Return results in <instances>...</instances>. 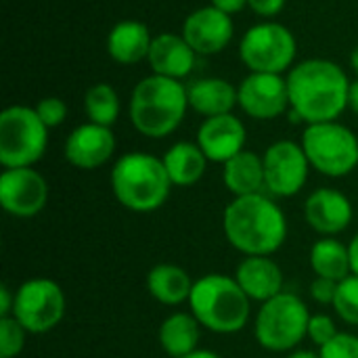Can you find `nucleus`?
<instances>
[{"instance_id": "c756f323", "label": "nucleus", "mask_w": 358, "mask_h": 358, "mask_svg": "<svg viewBox=\"0 0 358 358\" xmlns=\"http://www.w3.org/2000/svg\"><path fill=\"white\" fill-rule=\"evenodd\" d=\"M321 358H358V336L338 334L319 350Z\"/></svg>"}, {"instance_id": "6ab92c4d", "label": "nucleus", "mask_w": 358, "mask_h": 358, "mask_svg": "<svg viewBox=\"0 0 358 358\" xmlns=\"http://www.w3.org/2000/svg\"><path fill=\"white\" fill-rule=\"evenodd\" d=\"M195 50L178 34H159L151 42L149 50V65L155 76H166L172 80L185 78L195 65Z\"/></svg>"}, {"instance_id": "20e7f679", "label": "nucleus", "mask_w": 358, "mask_h": 358, "mask_svg": "<svg viewBox=\"0 0 358 358\" xmlns=\"http://www.w3.org/2000/svg\"><path fill=\"white\" fill-rule=\"evenodd\" d=\"M189 107L187 88L166 76H149L136 84L130 96V120L149 138L172 134L185 120Z\"/></svg>"}, {"instance_id": "bb28decb", "label": "nucleus", "mask_w": 358, "mask_h": 358, "mask_svg": "<svg viewBox=\"0 0 358 358\" xmlns=\"http://www.w3.org/2000/svg\"><path fill=\"white\" fill-rule=\"evenodd\" d=\"M84 105H86V113H88L90 122L99 124V126L109 128L120 115L117 92H115V88L111 84H105V82L94 84L92 88H88Z\"/></svg>"}, {"instance_id": "f8f14e48", "label": "nucleus", "mask_w": 358, "mask_h": 358, "mask_svg": "<svg viewBox=\"0 0 358 358\" xmlns=\"http://www.w3.org/2000/svg\"><path fill=\"white\" fill-rule=\"evenodd\" d=\"M48 185L34 168H4L0 174V203L6 214L31 218L44 210Z\"/></svg>"}, {"instance_id": "393cba45", "label": "nucleus", "mask_w": 358, "mask_h": 358, "mask_svg": "<svg viewBox=\"0 0 358 358\" xmlns=\"http://www.w3.org/2000/svg\"><path fill=\"white\" fill-rule=\"evenodd\" d=\"M201 338V323L187 313L170 315L159 327V346L172 358H182L197 350Z\"/></svg>"}, {"instance_id": "5701e85b", "label": "nucleus", "mask_w": 358, "mask_h": 358, "mask_svg": "<svg viewBox=\"0 0 358 358\" xmlns=\"http://www.w3.org/2000/svg\"><path fill=\"white\" fill-rule=\"evenodd\" d=\"M224 187L235 197L262 193L264 187V162L254 151H241L224 164Z\"/></svg>"}, {"instance_id": "a19ab883", "label": "nucleus", "mask_w": 358, "mask_h": 358, "mask_svg": "<svg viewBox=\"0 0 358 358\" xmlns=\"http://www.w3.org/2000/svg\"><path fill=\"white\" fill-rule=\"evenodd\" d=\"M350 63H352V67H355V71L358 73V46L352 50V55H350Z\"/></svg>"}, {"instance_id": "2f4dec72", "label": "nucleus", "mask_w": 358, "mask_h": 358, "mask_svg": "<svg viewBox=\"0 0 358 358\" xmlns=\"http://www.w3.org/2000/svg\"><path fill=\"white\" fill-rule=\"evenodd\" d=\"M36 111H38L40 120L46 124V128H55V126L63 124L65 117H67V105L61 99H57V96L42 99L36 105Z\"/></svg>"}, {"instance_id": "f704fd0d", "label": "nucleus", "mask_w": 358, "mask_h": 358, "mask_svg": "<svg viewBox=\"0 0 358 358\" xmlns=\"http://www.w3.org/2000/svg\"><path fill=\"white\" fill-rule=\"evenodd\" d=\"M15 308V294L6 285L0 287V317H10Z\"/></svg>"}, {"instance_id": "72a5a7b5", "label": "nucleus", "mask_w": 358, "mask_h": 358, "mask_svg": "<svg viewBox=\"0 0 358 358\" xmlns=\"http://www.w3.org/2000/svg\"><path fill=\"white\" fill-rule=\"evenodd\" d=\"M248 4L260 17H275V15H279L283 10L285 0H248Z\"/></svg>"}, {"instance_id": "f03ea898", "label": "nucleus", "mask_w": 358, "mask_h": 358, "mask_svg": "<svg viewBox=\"0 0 358 358\" xmlns=\"http://www.w3.org/2000/svg\"><path fill=\"white\" fill-rule=\"evenodd\" d=\"M227 241L245 256H273L287 239L283 210L264 193L235 197L222 216Z\"/></svg>"}, {"instance_id": "1a4fd4ad", "label": "nucleus", "mask_w": 358, "mask_h": 358, "mask_svg": "<svg viewBox=\"0 0 358 358\" xmlns=\"http://www.w3.org/2000/svg\"><path fill=\"white\" fill-rule=\"evenodd\" d=\"M239 55L254 73L281 76L296 59V38L281 23H258L243 34Z\"/></svg>"}, {"instance_id": "a211bd4d", "label": "nucleus", "mask_w": 358, "mask_h": 358, "mask_svg": "<svg viewBox=\"0 0 358 358\" xmlns=\"http://www.w3.org/2000/svg\"><path fill=\"white\" fill-rule=\"evenodd\" d=\"M235 281L254 302H268L283 294V273L268 256H248L235 271Z\"/></svg>"}, {"instance_id": "c9c22d12", "label": "nucleus", "mask_w": 358, "mask_h": 358, "mask_svg": "<svg viewBox=\"0 0 358 358\" xmlns=\"http://www.w3.org/2000/svg\"><path fill=\"white\" fill-rule=\"evenodd\" d=\"M245 4H248V0H212V6L220 8V10L227 13V15L239 13Z\"/></svg>"}, {"instance_id": "58836bf2", "label": "nucleus", "mask_w": 358, "mask_h": 358, "mask_svg": "<svg viewBox=\"0 0 358 358\" xmlns=\"http://www.w3.org/2000/svg\"><path fill=\"white\" fill-rule=\"evenodd\" d=\"M182 358H222L220 355H216V352H212V350H195V352H191V355H187V357Z\"/></svg>"}, {"instance_id": "ea45409f", "label": "nucleus", "mask_w": 358, "mask_h": 358, "mask_svg": "<svg viewBox=\"0 0 358 358\" xmlns=\"http://www.w3.org/2000/svg\"><path fill=\"white\" fill-rule=\"evenodd\" d=\"M285 358H321V355H317L313 350H296V352H292L289 357Z\"/></svg>"}, {"instance_id": "ddd939ff", "label": "nucleus", "mask_w": 358, "mask_h": 358, "mask_svg": "<svg viewBox=\"0 0 358 358\" xmlns=\"http://www.w3.org/2000/svg\"><path fill=\"white\" fill-rule=\"evenodd\" d=\"M239 105L241 109L256 120H275L289 107L287 80L279 73H250L241 86Z\"/></svg>"}, {"instance_id": "4c0bfd02", "label": "nucleus", "mask_w": 358, "mask_h": 358, "mask_svg": "<svg viewBox=\"0 0 358 358\" xmlns=\"http://www.w3.org/2000/svg\"><path fill=\"white\" fill-rule=\"evenodd\" d=\"M348 107H352L358 113V80L350 84V92H348Z\"/></svg>"}, {"instance_id": "e433bc0d", "label": "nucleus", "mask_w": 358, "mask_h": 358, "mask_svg": "<svg viewBox=\"0 0 358 358\" xmlns=\"http://www.w3.org/2000/svg\"><path fill=\"white\" fill-rule=\"evenodd\" d=\"M348 254H350V268H352V275L358 277V233L355 235V239L350 241L348 245Z\"/></svg>"}, {"instance_id": "423d86ee", "label": "nucleus", "mask_w": 358, "mask_h": 358, "mask_svg": "<svg viewBox=\"0 0 358 358\" xmlns=\"http://www.w3.org/2000/svg\"><path fill=\"white\" fill-rule=\"evenodd\" d=\"M308 306L296 294H279L264 302L256 315L254 334L258 344L271 352L294 350L304 338H308L310 323Z\"/></svg>"}, {"instance_id": "f3484780", "label": "nucleus", "mask_w": 358, "mask_h": 358, "mask_svg": "<svg viewBox=\"0 0 358 358\" xmlns=\"http://www.w3.org/2000/svg\"><path fill=\"white\" fill-rule=\"evenodd\" d=\"M197 145L210 162L227 164L231 157L243 151L245 126L233 113L206 117L197 130Z\"/></svg>"}, {"instance_id": "dca6fc26", "label": "nucleus", "mask_w": 358, "mask_h": 358, "mask_svg": "<svg viewBox=\"0 0 358 358\" xmlns=\"http://www.w3.org/2000/svg\"><path fill=\"white\" fill-rule=\"evenodd\" d=\"M355 210L350 199L338 189H317L308 195L304 203V218L313 231L331 237L348 229Z\"/></svg>"}, {"instance_id": "412c9836", "label": "nucleus", "mask_w": 358, "mask_h": 358, "mask_svg": "<svg viewBox=\"0 0 358 358\" xmlns=\"http://www.w3.org/2000/svg\"><path fill=\"white\" fill-rule=\"evenodd\" d=\"M187 94L189 105L206 117L231 113V109L239 103V92L231 82L222 78L197 80L187 88Z\"/></svg>"}, {"instance_id": "39448f33", "label": "nucleus", "mask_w": 358, "mask_h": 358, "mask_svg": "<svg viewBox=\"0 0 358 358\" xmlns=\"http://www.w3.org/2000/svg\"><path fill=\"white\" fill-rule=\"evenodd\" d=\"M250 298L235 277L210 273L195 281L189 304L191 315L208 331L231 336L241 331L250 321Z\"/></svg>"}, {"instance_id": "0eeeda50", "label": "nucleus", "mask_w": 358, "mask_h": 358, "mask_svg": "<svg viewBox=\"0 0 358 358\" xmlns=\"http://www.w3.org/2000/svg\"><path fill=\"white\" fill-rule=\"evenodd\" d=\"M48 128L38 111L25 105L0 113V164L4 168H31L46 151Z\"/></svg>"}, {"instance_id": "9b49d317", "label": "nucleus", "mask_w": 358, "mask_h": 358, "mask_svg": "<svg viewBox=\"0 0 358 358\" xmlns=\"http://www.w3.org/2000/svg\"><path fill=\"white\" fill-rule=\"evenodd\" d=\"M264 162V187L277 197L298 195L306 180L310 162L302 145L294 141H277L262 155Z\"/></svg>"}, {"instance_id": "6e6552de", "label": "nucleus", "mask_w": 358, "mask_h": 358, "mask_svg": "<svg viewBox=\"0 0 358 358\" xmlns=\"http://www.w3.org/2000/svg\"><path fill=\"white\" fill-rule=\"evenodd\" d=\"M302 149L310 166L331 178H342L358 166L357 134L338 122L308 124L302 134Z\"/></svg>"}, {"instance_id": "aec40b11", "label": "nucleus", "mask_w": 358, "mask_h": 358, "mask_svg": "<svg viewBox=\"0 0 358 358\" xmlns=\"http://www.w3.org/2000/svg\"><path fill=\"white\" fill-rule=\"evenodd\" d=\"M151 34L149 27L141 21L126 19L113 25L107 38V50L113 61L122 65H132L149 57L151 50Z\"/></svg>"}, {"instance_id": "7c9ffc66", "label": "nucleus", "mask_w": 358, "mask_h": 358, "mask_svg": "<svg viewBox=\"0 0 358 358\" xmlns=\"http://www.w3.org/2000/svg\"><path fill=\"white\" fill-rule=\"evenodd\" d=\"M338 327L334 323L331 317L327 315H313L310 317V323H308V338L313 340L315 346H319V350L329 344L336 336H338Z\"/></svg>"}, {"instance_id": "a878e982", "label": "nucleus", "mask_w": 358, "mask_h": 358, "mask_svg": "<svg viewBox=\"0 0 358 358\" xmlns=\"http://www.w3.org/2000/svg\"><path fill=\"white\" fill-rule=\"evenodd\" d=\"M310 266L317 277L331 279V281H344L350 277V254L348 248L342 241H336L334 237H323L310 248Z\"/></svg>"}, {"instance_id": "c85d7f7f", "label": "nucleus", "mask_w": 358, "mask_h": 358, "mask_svg": "<svg viewBox=\"0 0 358 358\" xmlns=\"http://www.w3.org/2000/svg\"><path fill=\"white\" fill-rule=\"evenodd\" d=\"M27 329L10 315L0 317V358H15L25 346Z\"/></svg>"}, {"instance_id": "7ed1b4c3", "label": "nucleus", "mask_w": 358, "mask_h": 358, "mask_svg": "<svg viewBox=\"0 0 358 358\" xmlns=\"http://www.w3.org/2000/svg\"><path fill=\"white\" fill-rule=\"evenodd\" d=\"M172 180L164 159L151 153H126L111 170V191L130 212L149 214L159 210L170 197Z\"/></svg>"}, {"instance_id": "f257e3e1", "label": "nucleus", "mask_w": 358, "mask_h": 358, "mask_svg": "<svg viewBox=\"0 0 358 358\" xmlns=\"http://www.w3.org/2000/svg\"><path fill=\"white\" fill-rule=\"evenodd\" d=\"M289 107L308 124L336 122L348 107L350 82L340 65L327 59H308L287 76Z\"/></svg>"}, {"instance_id": "cd10ccee", "label": "nucleus", "mask_w": 358, "mask_h": 358, "mask_svg": "<svg viewBox=\"0 0 358 358\" xmlns=\"http://www.w3.org/2000/svg\"><path fill=\"white\" fill-rule=\"evenodd\" d=\"M334 308L338 313V317L348 323V325H357L358 327V277L350 275L348 279L338 283V294L334 300Z\"/></svg>"}, {"instance_id": "4be33fe9", "label": "nucleus", "mask_w": 358, "mask_h": 358, "mask_svg": "<svg viewBox=\"0 0 358 358\" xmlns=\"http://www.w3.org/2000/svg\"><path fill=\"white\" fill-rule=\"evenodd\" d=\"M147 292L166 306H178L185 300L191 298L193 292V281L189 273L176 264H157L147 273L145 279Z\"/></svg>"}, {"instance_id": "b1692460", "label": "nucleus", "mask_w": 358, "mask_h": 358, "mask_svg": "<svg viewBox=\"0 0 358 358\" xmlns=\"http://www.w3.org/2000/svg\"><path fill=\"white\" fill-rule=\"evenodd\" d=\"M162 159L172 185L176 187H191L199 182L210 162L197 143H185V141L172 145Z\"/></svg>"}, {"instance_id": "2eb2a0df", "label": "nucleus", "mask_w": 358, "mask_h": 358, "mask_svg": "<svg viewBox=\"0 0 358 358\" xmlns=\"http://www.w3.org/2000/svg\"><path fill=\"white\" fill-rule=\"evenodd\" d=\"M115 151V136L111 128L99 124L78 126L65 141V159L80 170L101 168Z\"/></svg>"}, {"instance_id": "473e14b6", "label": "nucleus", "mask_w": 358, "mask_h": 358, "mask_svg": "<svg viewBox=\"0 0 358 358\" xmlns=\"http://www.w3.org/2000/svg\"><path fill=\"white\" fill-rule=\"evenodd\" d=\"M336 294H338V281L317 277V279L310 283V296H313V300L319 302V304H334Z\"/></svg>"}, {"instance_id": "9d476101", "label": "nucleus", "mask_w": 358, "mask_h": 358, "mask_svg": "<svg viewBox=\"0 0 358 358\" xmlns=\"http://www.w3.org/2000/svg\"><path fill=\"white\" fill-rule=\"evenodd\" d=\"M65 306V294L59 283L38 277L21 283L15 292L13 317L27 329V334H46L61 323Z\"/></svg>"}, {"instance_id": "4468645a", "label": "nucleus", "mask_w": 358, "mask_h": 358, "mask_svg": "<svg viewBox=\"0 0 358 358\" xmlns=\"http://www.w3.org/2000/svg\"><path fill=\"white\" fill-rule=\"evenodd\" d=\"M182 36L195 52L216 55L233 40V19L216 6H203L185 19Z\"/></svg>"}]
</instances>
